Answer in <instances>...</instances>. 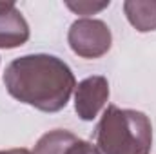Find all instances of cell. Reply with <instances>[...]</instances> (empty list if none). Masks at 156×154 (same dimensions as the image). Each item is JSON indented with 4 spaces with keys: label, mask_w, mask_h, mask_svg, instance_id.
<instances>
[{
    "label": "cell",
    "mask_w": 156,
    "mask_h": 154,
    "mask_svg": "<svg viewBox=\"0 0 156 154\" xmlns=\"http://www.w3.org/2000/svg\"><path fill=\"white\" fill-rule=\"evenodd\" d=\"M4 85L15 100L42 113H58L76 89V78L62 58L37 53L15 58L5 67Z\"/></svg>",
    "instance_id": "1"
},
{
    "label": "cell",
    "mask_w": 156,
    "mask_h": 154,
    "mask_svg": "<svg viewBox=\"0 0 156 154\" xmlns=\"http://www.w3.org/2000/svg\"><path fill=\"white\" fill-rule=\"evenodd\" d=\"M153 125L149 116L134 109L107 105L96 125V149L102 154H149Z\"/></svg>",
    "instance_id": "2"
},
{
    "label": "cell",
    "mask_w": 156,
    "mask_h": 154,
    "mask_svg": "<svg viewBox=\"0 0 156 154\" xmlns=\"http://www.w3.org/2000/svg\"><path fill=\"white\" fill-rule=\"evenodd\" d=\"M67 42L73 53L80 58L94 60L109 53L113 45V33L104 20L78 18L69 27Z\"/></svg>",
    "instance_id": "3"
},
{
    "label": "cell",
    "mask_w": 156,
    "mask_h": 154,
    "mask_svg": "<svg viewBox=\"0 0 156 154\" xmlns=\"http://www.w3.org/2000/svg\"><path fill=\"white\" fill-rule=\"evenodd\" d=\"M109 100V82L105 76H89L76 83L75 111L83 121L94 120Z\"/></svg>",
    "instance_id": "4"
},
{
    "label": "cell",
    "mask_w": 156,
    "mask_h": 154,
    "mask_svg": "<svg viewBox=\"0 0 156 154\" xmlns=\"http://www.w3.org/2000/svg\"><path fill=\"white\" fill-rule=\"evenodd\" d=\"M29 24L15 2H0V49H15L29 40Z\"/></svg>",
    "instance_id": "5"
},
{
    "label": "cell",
    "mask_w": 156,
    "mask_h": 154,
    "mask_svg": "<svg viewBox=\"0 0 156 154\" xmlns=\"http://www.w3.org/2000/svg\"><path fill=\"white\" fill-rule=\"evenodd\" d=\"M123 13L136 31H156V0H125Z\"/></svg>",
    "instance_id": "6"
},
{
    "label": "cell",
    "mask_w": 156,
    "mask_h": 154,
    "mask_svg": "<svg viewBox=\"0 0 156 154\" xmlns=\"http://www.w3.org/2000/svg\"><path fill=\"white\" fill-rule=\"evenodd\" d=\"M109 0H104V2H91V0H78V2H66V5L76 13V15H82V16H89V15H96L100 13L102 9L109 7Z\"/></svg>",
    "instance_id": "7"
},
{
    "label": "cell",
    "mask_w": 156,
    "mask_h": 154,
    "mask_svg": "<svg viewBox=\"0 0 156 154\" xmlns=\"http://www.w3.org/2000/svg\"><path fill=\"white\" fill-rule=\"evenodd\" d=\"M66 154H102L98 149H96V145H93L91 142H85V140H80L76 138L71 145H69V149L66 151Z\"/></svg>",
    "instance_id": "8"
},
{
    "label": "cell",
    "mask_w": 156,
    "mask_h": 154,
    "mask_svg": "<svg viewBox=\"0 0 156 154\" xmlns=\"http://www.w3.org/2000/svg\"><path fill=\"white\" fill-rule=\"evenodd\" d=\"M0 154H33V152L22 147V149H7V151H0Z\"/></svg>",
    "instance_id": "9"
}]
</instances>
